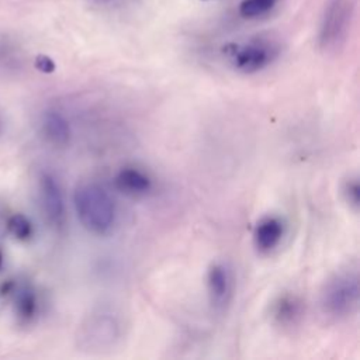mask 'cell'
Here are the masks:
<instances>
[{"label":"cell","instance_id":"obj_1","mask_svg":"<svg viewBox=\"0 0 360 360\" xmlns=\"http://www.w3.org/2000/svg\"><path fill=\"white\" fill-rule=\"evenodd\" d=\"M125 323L121 312L108 304L96 305L77 330L79 347L87 353L103 354L114 350L122 340Z\"/></svg>","mask_w":360,"mask_h":360},{"label":"cell","instance_id":"obj_2","mask_svg":"<svg viewBox=\"0 0 360 360\" xmlns=\"http://www.w3.org/2000/svg\"><path fill=\"white\" fill-rule=\"evenodd\" d=\"M73 204L82 226L97 236L108 235L117 222V207L110 193L97 181H82L73 193Z\"/></svg>","mask_w":360,"mask_h":360},{"label":"cell","instance_id":"obj_3","mask_svg":"<svg viewBox=\"0 0 360 360\" xmlns=\"http://www.w3.org/2000/svg\"><path fill=\"white\" fill-rule=\"evenodd\" d=\"M360 300V278L354 267L333 273L319 292V309L330 321H343L354 315Z\"/></svg>","mask_w":360,"mask_h":360},{"label":"cell","instance_id":"obj_4","mask_svg":"<svg viewBox=\"0 0 360 360\" xmlns=\"http://www.w3.org/2000/svg\"><path fill=\"white\" fill-rule=\"evenodd\" d=\"M280 53V45L270 38L257 37L245 42H232L224 46L229 65L240 73L252 75L270 66Z\"/></svg>","mask_w":360,"mask_h":360},{"label":"cell","instance_id":"obj_5","mask_svg":"<svg viewBox=\"0 0 360 360\" xmlns=\"http://www.w3.org/2000/svg\"><path fill=\"white\" fill-rule=\"evenodd\" d=\"M350 10V0L328 1L318 34V45L322 51L333 52L343 44L349 30Z\"/></svg>","mask_w":360,"mask_h":360},{"label":"cell","instance_id":"obj_6","mask_svg":"<svg viewBox=\"0 0 360 360\" xmlns=\"http://www.w3.org/2000/svg\"><path fill=\"white\" fill-rule=\"evenodd\" d=\"M208 301L214 312H224L232 295V274L226 264L221 262L212 263L205 276Z\"/></svg>","mask_w":360,"mask_h":360},{"label":"cell","instance_id":"obj_7","mask_svg":"<svg viewBox=\"0 0 360 360\" xmlns=\"http://www.w3.org/2000/svg\"><path fill=\"white\" fill-rule=\"evenodd\" d=\"M39 201L46 221L55 228L63 226L66 217L63 194L59 183L49 173L39 176Z\"/></svg>","mask_w":360,"mask_h":360},{"label":"cell","instance_id":"obj_8","mask_svg":"<svg viewBox=\"0 0 360 360\" xmlns=\"http://www.w3.org/2000/svg\"><path fill=\"white\" fill-rule=\"evenodd\" d=\"M285 235V224L277 215H266L253 228V245L262 255L273 252Z\"/></svg>","mask_w":360,"mask_h":360},{"label":"cell","instance_id":"obj_9","mask_svg":"<svg viewBox=\"0 0 360 360\" xmlns=\"http://www.w3.org/2000/svg\"><path fill=\"white\" fill-rule=\"evenodd\" d=\"M115 187L131 197H142L152 191L153 179L150 174L136 166H124L114 176Z\"/></svg>","mask_w":360,"mask_h":360},{"label":"cell","instance_id":"obj_10","mask_svg":"<svg viewBox=\"0 0 360 360\" xmlns=\"http://www.w3.org/2000/svg\"><path fill=\"white\" fill-rule=\"evenodd\" d=\"M304 315V302L295 294H281L271 305V318L281 328L298 325Z\"/></svg>","mask_w":360,"mask_h":360},{"label":"cell","instance_id":"obj_11","mask_svg":"<svg viewBox=\"0 0 360 360\" xmlns=\"http://www.w3.org/2000/svg\"><path fill=\"white\" fill-rule=\"evenodd\" d=\"M42 132L45 138L55 146H66L72 136L69 121L56 110H49L44 114Z\"/></svg>","mask_w":360,"mask_h":360},{"label":"cell","instance_id":"obj_12","mask_svg":"<svg viewBox=\"0 0 360 360\" xmlns=\"http://www.w3.org/2000/svg\"><path fill=\"white\" fill-rule=\"evenodd\" d=\"M38 309V301L34 290L25 287L21 288L15 297V314L20 322L28 323L34 319Z\"/></svg>","mask_w":360,"mask_h":360},{"label":"cell","instance_id":"obj_13","mask_svg":"<svg viewBox=\"0 0 360 360\" xmlns=\"http://www.w3.org/2000/svg\"><path fill=\"white\" fill-rule=\"evenodd\" d=\"M277 0H242L239 4V14L243 18H256L267 14Z\"/></svg>","mask_w":360,"mask_h":360},{"label":"cell","instance_id":"obj_14","mask_svg":"<svg viewBox=\"0 0 360 360\" xmlns=\"http://www.w3.org/2000/svg\"><path fill=\"white\" fill-rule=\"evenodd\" d=\"M340 193H342V197H343L345 202L349 205V208L353 210L354 212H357L359 207H360L359 177L357 176H349L347 179H345V181L342 183V187H340Z\"/></svg>","mask_w":360,"mask_h":360},{"label":"cell","instance_id":"obj_15","mask_svg":"<svg viewBox=\"0 0 360 360\" xmlns=\"http://www.w3.org/2000/svg\"><path fill=\"white\" fill-rule=\"evenodd\" d=\"M7 228L10 233L20 240H27L32 235L31 222L22 214L13 215L7 222Z\"/></svg>","mask_w":360,"mask_h":360},{"label":"cell","instance_id":"obj_16","mask_svg":"<svg viewBox=\"0 0 360 360\" xmlns=\"http://www.w3.org/2000/svg\"><path fill=\"white\" fill-rule=\"evenodd\" d=\"M35 68L39 70V72H44V73H52L55 70V62L46 56V55H38L35 58V62H34Z\"/></svg>","mask_w":360,"mask_h":360},{"label":"cell","instance_id":"obj_17","mask_svg":"<svg viewBox=\"0 0 360 360\" xmlns=\"http://www.w3.org/2000/svg\"><path fill=\"white\" fill-rule=\"evenodd\" d=\"M15 288V283L13 280H8V281H4L1 285H0V295H7L10 292H13Z\"/></svg>","mask_w":360,"mask_h":360},{"label":"cell","instance_id":"obj_18","mask_svg":"<svg viewBox=\"0 0 360 360\" xmlns=\"http://www.w3.org/2000/svg\"><path fill=\"white\" fill-rule=\"evenodd\" d=\"M97 4H100V6H117V4H120V3H122L124 0H94Z\"/></svg>","mask_w":360,"mask_h":360},{"label":"cell","instance_id":"obj_19","mask_svg":"<svg viewBox=\"0 0 360 360\" xmlns=\"http://www.w3.org/2000/svg\"><path fill=\"white\" fill-rule=\"evenodd\" d=\"M1 264H3V255H1V252H0V269H1Z\"/></svg>","mask_w":360,"mask_h":360}]
</instances>
